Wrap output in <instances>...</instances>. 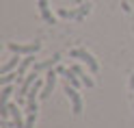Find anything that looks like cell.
<instances>
[{
  "mask_svg": "<svg viewBox=\"0 0 134 128\" xmlns=\"http://www.w3.org/2000/svg\"><path fill=\"white\" fill-rule=\"evenodd\" d=\"M69 57H71V59H80V61H85V63L89 65L91 74H97V72H99V63L93 59V54H91V52H87V50L76 48V50H71V52H69Z\"/></svg>",
  "mask_w": 134,
  "mask_h": 128,
  "instance_id": "cell-1",
  "label": "cell"
},
{
  "mask_svg": "<svg viewBox=\"0 0 134 128\" xmlns=\"http://www.w3.org/2000/svg\"><path fill=\"white\" fill-rule=\"evenodd\" d=\"M13 54H22V57H28V54H35L41 50V41H32V44H11L7 46Z\"/></svg>",
  "mask_w": 134,
  "mask_h": 128,
  "instance_id": "cell-2",
  "label": "cell"
},
{
  "mask_svg": "<svg viewBox=\"0 0 134 128\" xmlns=\"http://www.w3.org/2000/svg\"><path fill=\"white\" fill-rule=\"evenodd\" d=\"M91 11V4H80L78 9H58V18H69V20H85V15Z\"/></svg>",
  "mask_w": 134,
  "mask_h": 128,
  "instance_id": "cell-3",
  "label": "cell"
},
{
  "mask_svg": "<svg viewBox=\"0 0 134 128\" xmlns=\"http://www.w3.org/2000/svg\"><path fill=\"white\" fill-rule=\"evenodd\" d=\"M65 93L69 96V102H71V111H74V115H80L82 113V98H80V93H78V89L74 87V85H69V83H65Z\"/></svg>",
  "mask_w": 134,
  "mask_h": 128,
  "instance_id": "cell-4",
  "label": "cell"
},
{
  "mask_svg": "<svg viewBox=\"0 0 134 128\" xmlns=\"http://www.w3.org/2000/svg\"><path fill=\"white\" fill-rule=\"evenodd\" d=\"M37 76H39L37 72H32V74H26V78H24V80H22V85H20V93H18V104H22V102H24V98L28 96L30 87H32V85L37 83Z\"/></svg>",
  "mask_w": 134,
  "mask_h": 128,
  "instance_id": "cell-5",
  "label": "cell"
},
{
  "mask_svg": "<svg viewBox=\"0 0 134 128\" xmlns=\"http://www.w3.org/2000/svg\"><path fill=\"white\" fill-rule=\"evenodd\" d=\"M56 76H58V72H56V70H50V72L46 74L43 89H41V93H39V98H41V100H48V98H50V93H52L54 85H56Z\"/></svg>",
  "mask_w": 134,
  "mask_h": 128,
  "instance_id": "cell-6",
  "label": "cell"
},
{
  "mask_svg": "<svg viewBox=\"0 0 134 128\" xmlns=\"http://www.w3.org/2000/svg\"><path fill=\"white\" fill-rule=\"evenodd\" d=\"M58 61H61V54H52V57H50V59H46V61H39V63H35V72L39 74V72H50V70H52V67L58 63Z\"/></svg>",
  "mask_w": 134,
  "mask_h": 128,
  "instance_id": "cell-7",
  "label": "cell"
},
{
  "mask_svg": "<svg viewBox=\"0 0 134 128\" xmlns=\"http://www.w3.org/2000/svg\"><path fill=\"white\" fill-rule=\"evenodd\" d=\"M37 7H39V13H41V18H43V22H46V24H56V18L52 15V11H50L48 0H39Z\"/></svg>",
  "mask_w": 134,
  "mask_h": 128,
  "instance_id": "cell-8",
  "label": "cell"
},
{
  "mask_svg": "<svg viewBox=\"0 0 134 128\" xmlns=\"http://www.w3.org/2000/svg\"><path fill=\"white\" fill-rule=\"evenodd\" d=\"M9 115L13 117V124H15V128H24L26 119L22 117V111H20V106H18V102H15V104H9Z\"/></svg>",
  "mask_w": 134,
  "mask_h": 128,
  "instance_id": "cell-9",
  "label": "cell"
},
{
  "mask_svg": "<svg viewBox=\"0 0 134 128\" xmlns=\"http://www.w3.org/2000/svg\"><path fill=\"white\" fill-rule=\"evenodd\" d=\"M69 67H71V70L80 76V80H82V85H85V87H89V89H91V87H95V80L91 78V76H87V72L82 70L80 65H69Z\"/></svg>",
  "mask_w": 134,
  "mask_h": 128,
  "instance_id": "cell-10",
  "label": "cell"
},
{
  "mask_svg": "<svg viewBox=\"0 0 134 128\" xmlns=\"http://www.w3.org/2000/svg\"><path fill=\"white\" fill-rule=\"evenodd\" d=\"M20 63H22V59H20V54H15V57H11L9 61H7V63H4L2 67H0V74H2V76H4V74H9V72H11V70H15V67H18Z\"/></svg>",
  "mask_w": 134,
  "mask_h": 128,
  "instance_id": "cell-11",
  "label": "cell"
},
{
  "mask_svg": "<svg viewBox=\"0 0 134 128\" xmlns=\"http://www.w3.org/2000/svg\"><path fill=\"white\" fill-rule=\"evenodd\" d=\"M32 61H35V59H32V54H28V57H24V59H22V63L18 65V70H15L20 78H22V76H26V70L32 65Z\"/></svg>",
  "mask_w": 134,
  "mask_h": 128,
  "instance_id": "cell-12",
  "label": "cell"
},
{
  "mask_svg": "<svg viewBox=\"0 0 134 128\" xmlns=\"http://www.w3.org/2000/svg\"><path fill=\"white\" fill-rule=\"evenodd\" d=\"M15 78H20V76H18V72H9V74H4L2 78H0V85H2V87H4V85H11Z\"/></svg>",
  "mask_w": 134,
  "mask_h": 128,
  "instance_id": "cell-13",
  "label": "cell"
},
{
  "mask_svg": "<svg viewBox=\"0 0 134 128\" xmlns=\"http://www.w3.org/2000/svg\"><path fill=\"white\" fill-rule=\"evenodd\" d=\"M37 100H28L26 102V113H32V115H37Z\"/></svg>",
  "mask_w": 134,
  "mask_h": 128,
  "instance_id": "cell-14",
  "label": "cell"
},
{
  "mask_svg": "<svg viewBox=\"0 0 134 128\" xmlns=\"http://www.w3.org/2000/svg\"><path fill=\"white\" fill-rule=\"evenodd\" d=\"M35 119H37V115L28 113V115H26V124H24V128H35Z\"/></svg>",
  "mask_w": 134,
  "mask_h": 128,
  "instance_id": "cell-15",
  "label": "cell"
},
{
  "mask_svg": "<svg viewBox=\"0 0 134 128\" xmlns=\"http://www.w3.org/2000/svg\"><path fill=\"white\" fill-rule=\"evenodd\" d=\"M130 87H132V89H134V74H132V76H130Z\"/></svg>",
  "mask_w": 134,
  "mask_h": 128,
  "instance_id": "cell-16",
  "label": "cell"
}]
</instances>
